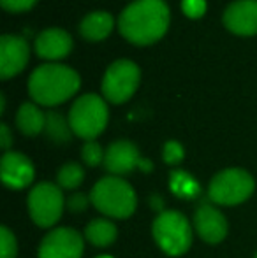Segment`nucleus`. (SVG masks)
I'll use <instances>...</instances> for the list:
<instances>
[{
	"label": "nucleus",
	"instance_id": "obj_11",
	"mask_svg": "<svg viewBox=\"0 0 257 258\" xmlns=\"http://www.w3.org/2000/svg\"><path fill=\"white\" fill-rule=\"evenodd\" d=\"M34 163L18 151H7L0 162V176L7 188L23 190L34 181Z\"/></svg>",
	"mask_w": 257,
	"mask_h": 258
},
{
	"label": "nucleus",
	"instance_id": "obj_13",
	"mask_svg": "<svg viewBox=\"0 0 257 258\" xmlns=\"http://www.w3.org/2000/svg\"><path fill=\"white\" fill-rule=\"evenodd\" d=\"M28 44L20 35L0 37V78L7 79L18 74L28 61Z\"/></svg>",
	"mask_w": 257,
	"mask_h": 258
},
{
	"label": "nucleus",
	"instance_id": "obj_19",
	"mask_svg": "<svg viewBox=\"0 0 257 258\" xmlns=\"http://www.w3.org/2000/svg\"><path fill=\"white\" fill-rule=\"evenodd\" d=\"M46 134H48V137L52 141H55V143H67L69 139H71V123L65 121L64 116L60 114V112H53L49 111L48 114H46V126H44Z\"/></svg>",
	"mask_w": 257,
	"mask_h": 258
},
{
	"label": "nucleus",
	"instance_id": "obj_24",
	"mask_svg": "<svg viewBox=\"0 0 257 258\" xmlns=\"http://www.w3.org/2000/svg\"><path fill=\"white\" fill-rule=\"evenodd\" d=\"M90 202V197H86L85 194H74L65 201V206L71 213H83L86 209Z\"/></svg>",
	"mask_w": 257,
	"mask_h": 258
},
{
	"label": "nucleus",
	"instance_id": "obj_16",
	"mask_svg": "<svg viewBox=\"0 0 257 258\" xmlns=\"http://www.w3.org/2000/svg\"><path fill=\"white\" fill-rule=\"evenodd\" d=\"M113 30V16L106 11H93L79 23V32L88 41H102Z\"/></svg>",
	"mask_w": 257,
	"mask_h": 258
},
{
	"label": "nucleus",
	"instance_id": "obj_29",
	"mask_svg": "<svg viewBox=\"0 0 257 258\" xmlns=\"http://www.w3.org/2000/svg\"><path fill=\"white\" fill-rule=\"evenodd\" d=\"M97 258H113V256H110V255H100V256H97Z\"/></svg>",
	"mask_w": 257,
	"mask_h": 258
},
{
	"label": "nucleus",
	"instance_id": "obj_28",
	"mask_svg": "<svg viewBox=\"0 0 257 258\" xmlns=\"http://www.w3.org/2000/svg\"><path fill=\"white\" fill-rule=\"evenodd\" d=\"M4 109H6V99L4 95H0V112H4Z\"/></svg>",
	"mask_w": 257,
	"mask_h": 258
},
{
	"label": "nucleus",
	"instance_id": "obj_18",
	"mask_svg": "<svg viewBox=\"0 0 257 258\" xmlns=\"http://www.w3.org/2000/svg\"><path fill=\"white\" fill-rule=\"evenodd\" d=\"M117 227L108 218H95L85 228V237L97 248H108L117 241Z\"/></svg>",
	"mask_w": 257,
	"mask_h": 258
},
{
	"label": "nucleus",
	"instance_id": "obj_30",
	"mask_svg": "<svg viewBox=\"0 0 257 258\" xmlns=\"http://www.w3.org/2000/svg\"><path fill=\"white\" fill-rule=\"evenodd\" d=\"M254 258H257V255H255V256H254Z\"/></svg>",
	"mask_w": 257,
	"mask_h": 258
},
{
	"label": "nucleus",
	"instance_id": "obj_26",
	"mask_svg": "<svg viewBox=\"0 0 257 258\" xmlns=\"http://www.w3.org/2000/svg\"><path fill=\"white\" fill-rule=\"evenodd\" d=\"M4 9L11 11V13H20V11H25L28 7H32L35 4V0H0Z\"/></svg>",
	"mask_w": 257,
	"mask_h": 258
},
{
	"label": "nucleus",
	"instance_id": "obj_15",
	"mask_svg": "<svg viewBox=\"0 0 257 258\" xmlns=\"http://www.w3.org/2000/svg\"><path fill=\"white\" fill-rule=\"evenodd\" d=\"M72 39L62 28H48L35 37V51L41 58L59 60L71 51Z\"/></svg>",
	"mask_w": 257,
	"mask_h": 258
},
{
	"label": "nucleus",
	"instance_id": "obj_1",
	"mask_svg": "<svg viewBox=\"0 0 257 258\" xmlns=\"http://www.w3.org/2000/svg\"><path fill=\"white\" fill-rule=\"evenodd\" d=\"M169 9L164 0H134L122 11L118 28L122 35L136 44H150L166 34Z\"/></svg>",
	"mask_w": 257,
	"mask_h": 258
},
{
	"label": "nucleus",
	"instance_id": "obj_5",
	"mask_svg": "<svg viewBox=\"0 0 257 258\" xmlns=\"http://www.w3.org/2000/svg\"><path fill=\"white\" fill-rule=\"evenodd\" d=\"M255 190V181L245 169H224L212 177L208 197L219 206H238Z\"/></svg>",
	"mask_w": 257,
	"mask_h": 258
},
{
	"label": "nucleus",
	"instance_id": "obj_21",
	"mask_svg": "<svg viewBox=\"0 0 257 258\" xmlns=\"http://www.w3.org/2000/svg\"><path fill=\"white\" fill-rule=\"evenodd\" d=\"M104 155L106 151H102L100 144L95 141H86L81 148V158L88 167H97L99 163H104Z\"/></svg>",
	"mask_w": 257,
	"mask_h": 258
},
{
	"label": "nucleus",
	"instance_id": "obj_17",
	"mask_svg": "<svg viewBox=\"0 0 257 258\" xmlns=\"http://www.w3.org/2000/svg\"><path fill=\"white\" fill-rule=\"evenodd\" d=\"M16 125L21 130V134L34 137L37 134H41L42 128L46 126V114H42V111L35 104L25 102L18 109Z\"/></svg>",
	"mask_w": 257,
	"mask_h": 258
},
{
	"label": "nucleus",
	"instance_id": "obj_14",
	"mask_svg": "<svg viewBox=\"0 0 257 258\" xmlns=\"http://www.w3.org/2000/svg\"><path fill=\"white\" fill-rule=\"evenodd\" d=\"M224 25L234 34H257V0L233 2L224 13Z\"/></svg>",
	"mask_w": 257,
	"mask_h": 258
},
{
	"label": "nucleus",
	"instance_id": "obj_4",
	"mask_svg": "<svg viewBox=\"0 0 257 258\" xmlns=\"http://www.w3.org/2000/svg\"><path fill=\"white\" fill-rule=\"evenodd\" d=\"M153 239L169 256H180L192 244V227L178 211H162L151 225Z\"/></svg>",
	"mask_w": 257,
	"mask_h": 258
},
{
	"label": "nucleus",
	"instance_id": "obj_27",
	"mask_svg": "<svg viewBox=\"0 0 257 258\" xmlns=\"http://www.w3.org/2000/svg\"><path fill=\"white\" fill-rule=\"evenodd\" d=\"M11 144H13V136H11V130H9V126H7L6 123H2V125H0V146H2L4 150H9Z\"/></svg>",
	"mask_w": 257,
	"mask_h": 258
},
{
	"label": "nucleus",
	"instance_id": "obj_23",
	"mask_svg": "<svg viewBox=\"0 0 257 258\" xmlns=\"http://www.w3.org/2000/svg\"><path fill=\"white\" fill-rule=\"evenodd\" d=\"M183 155H185V151H183L182 144L176 143V141H168V143L164 144L162 156H164V162L169 163V165H176V163H180L183 160Z\"/></svg>",
	"mask_w": 257,
	"mask_h": 258
},
{
	"label": "nucleus",
	"instance_id": "obj_22",
	"mask_svg": "<svg viewBox=\"0 0 257 258\" xmlns=\"http://www.w3.org/2000/svg\"><path fill=\"white\" fill-rule=\"evenodd\" d=\"M18 242L14 234L7 227L0 228V258H16Z\"/></svg>",
	"mask_w": 257,
	"mask_h": 258
},
{
	"label": "nucleus",
	"instance_id": "obj_7",
	"mask_svg": "<svg viewBox=\"0 0 257 258\" xmlns=\"http://www.w3.org/2000/svg\"><path fill=\"white\" fill-rule=\"evenodd\" d=\"M28 213L37 227L49 228L60 220L65 207L62 188L55 183H39L28 194Z\"/></svg>",
	"mask_w": 257,
	"mask_h": 258
},
{
	"label": "nucleus",
	"instance_id": "obj_25",
	"mask_svg": "<svg viewBox=\"0 0 257 258\" xmlns=\"http://www.w3.org/2000/svg\"><path fill=\"white\" fill-rule=\"evenodd\" d=\"M182 7L183 13L190 18H199L202 16L206 9V2L204 0H182Z\"/></svg>",
	"mask_w": 257,
	"mask_h": 258
},
{
	"label": "nucleus",
	"instance_id": "obj_12",
	"mask_svg": "<svg viewBox=\"0 0 257 258\" xmlns=\"http://www.w3.org/2000/svg\"><path fill=\"white\" fill-rule=\"evenodd\" d=\"M194 228L208 244H219L227 235V220L217 207L202 204L194 213Z\"/></svg>",
	"mask_w": 257,
	"mask_h": 258
},
{
	"label": "nucleus",
	"instance_id": "obj_20",
	"mask_svg": "<svg viewBox=\"0 0 257 258\" xmlns=\"http://www.w3.org/2000/svg\"><path fill=\"white\" fill-rule=\"evenodd\" d=\"M85 179V170L79 163L69 162L57 174V184L62 190H76Z\"/></svg>",
	"mask_w": 257,
	"mask_h": 258
},
{
	"label": "nucleus",
	"instance_id": "obj_10",
	"mask_svg": "<svg viewBox=\"0 0 257 258\" xmlns=\"http://www.w3.org/2000/svg\"><path fill=\"white\" fill-rule=\"evenodd\" d=\"M104 167L108 172H111V176L122 177L132 172L136 167H143L148 170L150 163L141 158L136 144H132L130 141H117L108 146L104 155Z\"/></svg>",
	"mask_w": 257,
	"mask_h": 258
},
{
	"label": "nucleus",
	"instance_id": "obj_6",
	"mask_svg": "<svg viewBox=\"0 0 257 258\" xmlns=\"http://www.w3.org/2000/svg\"><path fill=\"white\" fill-rule=\"evenodd\" d=\"M69 123L72 132L85 141H93L108 123V107L95 93L81 95L71 107Z\"/></svg>",
	"mask_w": 257,
	"mask_h": 258
},
{
	"label": "nucleus",
	"instance_id": "obj_9",
	"mask_svg": "<svg viewBox=\"0 0 257 258\" xmlns=\"http://www.w3.org/2000/svg\"><path fill=\"white\" fill-rule=\"evenodd\" d=\"M85 249L83 235L69 227L53 228L39 244V258H81Z\"/></svg>",
	"mask_w": 257,
	"mask_h": 258
},
{
	"label": "nucleus",
	"instance_id": "obj_8",
	"mask_svg": "<svg viewBox=\"0 0 257 258\" xmlns=\"http://www.w3.org/2000/svg\"><path fill=\"white\" fill-rule=\"evenodd\" d=\"M139 85V67L130 60H117L108 67L102 79V93L110 102L122 104L132 97Z\"/></svg>",
	"mask_w": 257,
	"mask_h": 258
},
{
	"label": "nucleus",
	"instance_id": "obj_2",
	"mask_svg": "<svg viewBox=\"0 0 257 258\" xmlns=\"http://www.w3.org/2000/svg\"><path fill=\"white\" fill-rule=\"evenodd\" d=\"M79 88V76L67 65L46 63L37 67L28 79V92L41 105H57L74 95Z\"/></svg>",
	"mask_w": 257,
	"mask_h": 258
},
{
	"label": "nucleus",
	"instance_id": "obj_3",
	"mask_svg": "<svg viewBox=\"0 0 257 258\" xmlns=\"http://www.w3.org/2000/svg\"><path fill=\"white\" fill-rule=\"evenodd\" d=\"M90 202L108 218L124 220L134 214L137 197L134 188L125 179L118 176H106L93 184L90 191Z\"/></svg>",
	"mask_w": 257,
	"mask_h": 258
}]
</instances>
